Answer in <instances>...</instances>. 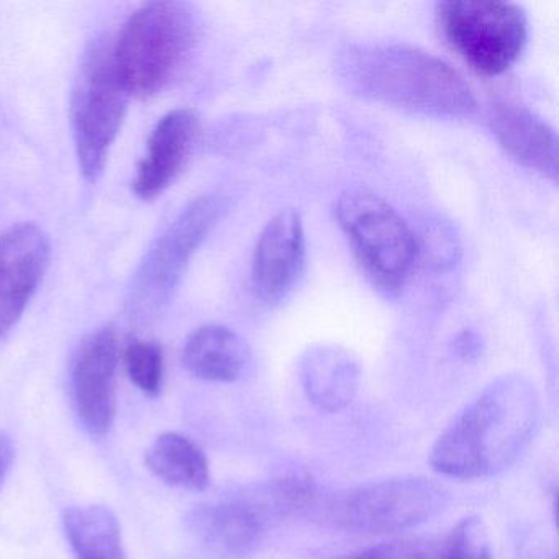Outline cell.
I'll return each instance as SVG.
<instances>
[{
	"label": "cell",
	"mask_w": 559,
	"mask_h": 559,
	"mask_svg": "<svg viewBox=\"0 0 559 559\" xmlns=\"http://www.w3.org/2000/svg\"><path fill=\"white\" fill-rule=\"evenodd\" d=\"M539 424L535 385L522 376H503L444 428L431 447V469L464 480L496 476L525 453Z\"/></svg>",
	"instance_id": "1"
},
{
	"label": "cell",
	"mask_w": 559,
	"mask_h": 559,
	"mask_svg": "<svg viewBox=\"0 0 559 559\" xmlns=\"http://www.w3.org/2000/svg\"><path fill=\"white\" fill-rule=\"evenodd\" d=\"M346 90L362 99L433 117H466L476 100L444 61L408 45H356L336 64Z\"/></svg>",
	"instance_id": "2"
},
{
	"label": "cell",
	"mask_w": 559,
	"mask_h": 559,
	"mask_svg": "<svg viewBox=\"0 0 559 559\" xmlns=\"http://www.w3.org/2000/svg\"><path fill=\"white\" fill-rule=\"evenodd\" d=\"M313 497L310 477H277L254 489L198 503L186 515V532L204 559H247L271 523L312 506Z\"/></svg>",
	"instance_id": "3"
},
{
	"label": "cell",
	"mask_w": 559,
	"mask_h": 559,
	"mask_svg": "<svg viewBox=\"0 0 559 559\" xmlns=\"http://www.w3.org/2000/svg\"><path fill=\"white\" fill-rule=\"evenodd\" d=\"M198 38V19L182 2H150L123 25L112 60L130 96L152 97L178 73Z\"/></svg>",
	"instance_id": "4"
},
{
	"label": "cell",
	"mask_w": 559,
	"mask_h": 559,
	"mask_svg": "<svg viewBox=\"0 0 559 559\" xmlns=\"http://www.w3.org/2000/svg\"><path fill=\"white\" fill-rule=\"evenodd\" d=\"M130 94L112 60V47L93 45L81 64L71 97V126L81 173L87 181L103 175L122 130Z\"/></svg>",
	"instance_id": "5"
},
{
	"label": "cell",
	"mask_w": 559,
	"mask_h": 559,
	"mask_svg": "<svg viewBox=\"0 0 559 559\" xmlns=\"http://www.w3.org/2000/svg\"><path fill=\"white\" fill-rule=\"evenodd\" d=\"M448 492L421 476L391 477L336 493L323 507L326 522L349 533L405 532L443 512Z\"/></svg>",
	"instance_id": "6"
},
{
	"label": "cell",
	"mask_w": 559,
	"mask_h": 559,
	"mask_svg": "<svg viewBox=\"0 0 559 559\" xmlns=\"http://www.w3.org/2000/svg\"><path fill=\"white\" fill-rule=\"evenodd\" d=\"M448 44L477 73L499 76L519 60L528 41L525 12L499 0H450L438 5Z\"/></svg>",
	"instance_id": "7"
},
{
	"label": "cell",
	"mask_w": 559,
	"mask_h": 559,
	"mask_svg": "<svg viewBox=\"0 0 559 559\" xmlns=\"http://www.w3.org/2000/svg\"><path fill=\"white\" fill-rule=\"evenodd\" d=\"M336 217L374 283L389 293L401 289L418 245L397 211L371 192L348 191L336 202Z\"/></svg>",
	"instance_id": "8"
},
{
	"label": "cell",
	"mask_w": 559,
	"mask_h": 559,
	"mask_svg": "<svg viewBox=\"0 0 559 559\" xmlns=\"http://www.w3.org/2000/svg\"><path fill=\"white\" fill-rule=\"evenodd\" d=\"M218 204L209 195L189 202L155 241L130 289V307L140 316L162 309L185 276L195 251L218 218Z\"/></svg>",
	"instance_id": "9"
},
{
	"label": "cell",
	"mask_w": 559,
	"mask_h": 559,
	"mask_svg": "<svg viewBox=\"0 0 559 559\" xmlns=\"http://www.w3.org/2000/svg\"><path fill=\"white\" fill-rule=\"evenodd\" d=\"M119 338L112 326L87 335L71 362L70 388L74 411L93 437H104L117 415Z\"/></svg>",
	"instance_id": "10"
},
{
	"label": "cell",
	"mask_w": 559,
	"mask_h": 559,
	"mask_svg": "<svg viewBox=\"0 0 559 559\" xmlns=\"http://www.w3.org/2000/svg\"><path fill=\"white\" fill-rule=\"evenodd\" d=\"M50 258V238L37 225H15L0 235V336L24 316Z\"/></svg>",
	"instance_id": "11"
},
{
	"label": "cell",
	"mask_w": 559,
	"mask_h": 559,
	"mask_svg": "<svg viewBox=\"0 0 559 559\" xmlns=\"http://www.w3.org/2000/svg\"><path fill=\"white\" fill-rule=\"evenodd\" d=\"M306 266V231L299 212L274 215L258 240L253 286L264 302L276 304L293 293Z\"/></svg>",
	"instance_id": "12"
},
{
	"label": "cell",
	"mask_w": 559,
	"mask_h": 559,
	"mask_svg": "<svg viewBox=\"0 0 559 559\" xmlns=\"http://www.w3.org/2000/svg\"><path fill=\"white\" fill-rule=\"evenodd\" d=\"M199 133V116L191 109L166 114L148 140L145 159L140 163L133 192L143 201L162 195L185 168Z\"/></svg>",
	"instance_id": "13"
},
{
	"label": "cell",
	"mask_w": 559,
	"mask_h": 559,
	"mask_svg": "<svg viewBox=\"0 0 559 559\" xmlns=\"http://www.w3.org/2000/svg\"><path fill=\"white\" fill-rule=\"evenodd\" d=\"M490 129L497 142L515 162L545 178L558 176V135L519 104L500 103L490 110Z\"/></svg>",
	"instance_id": "14"
},
{
	"label": "cell",
	"mask_w": 559,
	"mask_h": 559,
	"mask_svg": "<svg viewBox=\"0 0 559 559\" xmlns=\"http://www.w3.org/2000/svg\"><path fill=\"white\" fill-rule=\"evenodd\" d=\"M361 368L352 353L336 346H313L300 359V381L307 399L325 414L352 404Z\"/></svg>",
	"instance_id": "15"
},
{
	"label": "cell",
	"mask_w": 559,
	"mask_h": 559,
	"mask_svg": "<svg viewBox=\"0 0 559 559\" xmlns=\"http://www.w3.org/2000/svg\"><path fill=\"white\" fill-rule=\"evenodd\" d=\"M248 361L243 340L222 325H204L192 332L182 349V362L195 378L209 382H234Z\"/></svg>",
	"instance_id": "16"
},
{
	"label": "cell",
	"mask_w": 559,
	"mask_h": 559,
	"mask_svg": "<svg viewBox=\"0 0 559 559\" xmlns=\"http://www.w3.org/2000/svg\"><path fill=\"white\" fill-rule=\"evenodd\" d=\"M145 463L158 479L178 489L202 492L211 484V466L204 451L191 438L176 431L159 435L153 441Z\"/></svg>",
	"instance_id": "17"
},
{
	"label": "cell",
	"mask_w": 559,
	"mask_h": 559,
	"mask_svg": "<svg viewBox=\"0 0 559 559\" xmlns=\"http://www.w3.org/2000/svg\"><path fill=\"white\" fill-rule=\"evenodd\" d=\"M63 528L76 559H127L120 523L109 507H70Z\"/></svg>",
	"instance_id": "18"
},
{
	"label": "cell",
	"mask_w": 559,
	"mask_h": 559,
	"mask_svg": "<svg viewBox=\"0 0 559 559\" xmlns=\"http://www.w3.org/2000/svg\"><path fill=\"white\" fill-rule=\"evenodd\" d=\"M133 384L150 397H158L165 384V355L162 346L146 340H132L123 353Z\"/></svg>",
	"instance_id": "19"
},
{
	"label": "cell",
	"mask_w": 559,
	"mask_h": 559,
	"mask_svg": "<svg viewBox=\"0 0 559 559\" xmlns=\"http://www.w3.org/2000/svg\"><path fill=\"white\" fill-rule=\"evenodd\" d=\"M437 559H492L489 536L479 516L461 520L440 542Z\"/></svg>",
	"instance_id": "20"
},
{
	"label": "cell",
	"mask_w": 559,
	"mask_h": 559,
	"mask_svg": "<svg viewBox=\"0 0 559 559\" xmlns=\"http://www.w3.org/2000/svg\"><path fill=\"white\" fill-rule=\"evenodd\" d=\"M440 542L428 538L395 539L349 552L336 559H437Z\"/></svg>",
	"instance_id": "21"
},
{
	"label": "cell",
	"mask_w": 559,
	"mask_h": 559,
	"mask_svg": "<svg viewBox=\"0 0 559 559\" xmlns=\"http://www.w3.org/2000/svg\"><path fill=\"white\" fill-rule=\"evenodd\" d=\"M15 448L14 441L9 435L0 431V486L4 484L5 477L11 473L12 463H14Z\"/></svg>",
	"instance_id": "22"
},
{
	"label": "cell",
	"mask_w": 559,
	"mask_h": 559,
	"mask_svg": "<svg viewBox=\"0 0 559 559\" xmlns=\"http://www.w3.org/2000/svg\"><path fill=\"white\" fill-rule=\"evenodd\" d=\"M456 352L461 358L474 359L480 353V338L473 332H463L456 338Z\"/></svg>",
	"instance_id": "23"
}]
</instances>
